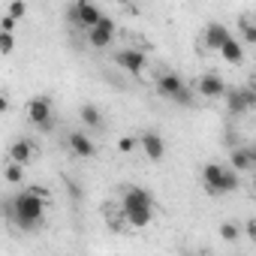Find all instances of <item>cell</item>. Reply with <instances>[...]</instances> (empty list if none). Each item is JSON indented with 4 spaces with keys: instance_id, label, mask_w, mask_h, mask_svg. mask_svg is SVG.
<instances>
[{
    "instance_id": "cell-12",
    "label": "cell",
    "mask_w": 256,
    "mask_h": 256,
    "mask_svg": "<svg viewBox=\"0 0 256 256\" xmlns=\"http://www.w3.org/2000/svg\"><path fill=\"white\" fill-rule=\"evenodd\" d=\"M229 160H232L235 172H250L256 166V151L250 145H235V148H229Z\"/></svg>"
},
{
    "instance_id": "cell-13",
    "label": "cell",
    "mask_w": 256,
    "mask_h": 256,
    "mask_svg": "<svg viewBox=\"0 0 256 256\" xmlns=\"http://www.w3.org/2000/svg\"><path fill=\"white\" fill-rule=\"evenodd\" d=\"M229 36V28L226 24H220V22H211L205 30H202V46L208 48V52H217L220 46H223V40Z\"/></svg>"
},
{
    "instance_id": "cell-27",
    "label": "cell",
    "mask_w": 256,
    "mask_h": 256,
    "mask_svg": "<svg viewBox=\"0 0 256 256\" xmlns=\"http://www.w3.org/2000/svg\"><path fill=\"white\" fill-rule=\"evenodd\" d=\"M0 30H12V34H16V18H12V16L0 18Z\"/></svg>"
},
{
    "instance_id": "cell-10",
    "label": "cell",
    "mask_w": 256,
    "mask_h": 256,
    "mask_svg": "<svg viewBox=\"0 0 256 256\" xmlns=\"http://www.w3.org/2000/svg\"><path fill=\"white\" fill-rule=\"evenodd\" d=\"M136 145H139V148H142V154H145L148 160H154V163H160V160L166 157V142H163V136H160V133H154V130L142 133Z\"/></svg>"
},
{
    "instance_id": "cell-14",
    "label": "cell",
    "mask_w": 256,
    "mask_h": 256,
    "mask_svg": "<svg viewBox=\"0 0 256 256\" xmlns=\"http://www.w3.org/2000/svg\"><path fill=\"white\" fill-rule=\"evenodd\" d=\"M184 84V78L178 76V72H160L157 76V82H154V90L160 94V96H166V100H172L175 94H178V88Z\"/></svg>"
},
{
    "instance_id": "cell-26",
    "label": "cell",
    "mask_w": 256,
    "mask_h": 256,
    "mask_svg": "<svg viewBox=\"0 0 256 256\" xmlns=\"http://www.w3.org/2000/svg\"><path fill=\"white\" fill-rule=\"evenodd\" d=\"M244 235H247L250 241H256V220H253V217H250V220L244 223Z\"/></svg>"
},
{
    "instance_id": "cell-22",
    "label": "cell",
    "mask_w": 256,
    "mask_h": 256,
    "mask_svg": "<svg viewBox=\"0 0 256 256\" xmlns=\"http://www.w3.org/2000/svg\"><path fill=\"white\" fill-rule=\"evenodd\" d=\"M238 235H241V229H238L235 223H229V220L220 223V238H223V241H238Z\"/></svg>"
},
{
    "instance_id": "cell-17",
    "label": "cell",
    "mask_w": 256,
    "mask_h": 256,
    "mask_svg": "<svg viewBox=\"0 0 256 256\" xmlns=\"http://www.w3.org/2000/svg\"><path fill=\"white\" fill-rule=\"evenodd\" d=\"M78 118H82V124L88 126V130H100V126H102V114H100L96 106H82Z\"/></svg>"
},
{
    "instance_id": "cell-15",
    "label": "cell",
    "mask_w": 256,
    "mask_h": 256,
    "mask_svg": "<svg viewBox=\"0 0 256 256\" xmlns=\"http://www.w3.org/2000/svg\"><path fill=\"white\" fill-rule=\"evenodd\" d=\"M217 52H220V58H223L226 64H244V42L235 40L232 34L223 40V46H220Z\"/></svg>"
},
{
    "instance_id": "cell-24",
    "label": "cell",
    "mask_w": 256,
    "mask_h": 256,
    "mask_svg": "<svg viewBox=\"0 0 256 256\" xmlns=\"http://www.w3.org/2000/svg\"><path fill=\"white\" fill-rule=\"evenodd\" d=\"M136 142H139L136 136H124V139L118 142V151H120V154H130V151H136Z\"/></svg>"
},
{
    "instance_id": "cell-21",
    "label": "cell",
    "mask_w": 256,
    "mask_h": 256,
    "mask_svg": "<svg viewBox=\"0 0 256 256\" xmlns=\"http://www.w3.org/2000/svg\"><path fill=\"white\" fill-rule=\"evenodd\" d=\"M16 52V34L12 30H0V54Z\"/></svg>"
},
{
    "instance_id": "cell-16",
    "label": "cell",
    "mask_w": 256,
    "mask_h": 256,
    "mask_svg": "<svg viewBox=\"0 0 256 256\" xmlns=\"http://www.w3.org/2000/svg\"><path fill=\"white\" fill-rule=\"evenodd\" d=\"M34 142L30 139H16L12 145H10V160H16V163H22V166H28L30 160H34Z\"/></svg>"
},
{
    "instance_id": "cell-6",
    "label": "cell",
    "mask_w": 256,
    "mask_h": 256,
    "mask_svg": "<svg viewBox=\"0 0 256 256\" xmlns=\"http://www.w3.org/2000/svg\"><path fill=\"white\" fill-rule=\"evenodd\" d=\"M102 18V10L94 4V0H76V4L66 10V22L76 28H90Z\"/></svg>"
},
{
    "instance_id": "cell-18",
    "label": "cell",
    "mask_w": 256,
    "mask_h": 256,
    "mask_svg": "<svg viewBox=\"0 0 256 256\" xmlns=\"http://www.w3.org/2000/svg\"><path fill=\"white\" fill-rule=\"evenodd\" d=\"M172 102H175V106H184V108H193V106H196V90L187 88V84H181L178 94L172 96Z\"/></svg>"
},
{
    "instance_id": "cell-25",
    "label": "cell",
    "mask_w": 256,
    "mask_h": 256,
    "mask_svg": "<svg viewBox=\"0 0 256 256\" xmlns=\"http://www.w3.org/2000/svg\"><path fill=\"white\" fill-rule=\"evenodd\" d=\"M24 12H28V6H24V0H12L10 4V16L18 22V18H24Z\"/></svg>"
},
{
    "instance_id": "cell-11",
    "label": "cell",
    "mask_w": 256,
    "mask_h": 256,
    "mask_svg": "<svg viewBox=\"0 0 256 256\" xmlns=\"http://www.w3.org/2000/svg\"><path fill=\"white\" fill-rule=\"evenodd\" d=\"M199 96H208V100H214V96H223V90H226V82H223V76H217V72H205L199 82H196V88H193Z\"/></svg>"
},
{
    "instance_id": "cell-3",
    "label": "cell",
    "mask_w": 256,
    "mask_h": 256,
    "mask_svg": "<svg viewBox=\"0 0 256 256\" xmlns=\"http://www.w3.org/2000/svg\"><path fill=\"white\" fill-rule=\"evenodd\" d=\"M202 184L211 196H223V193H232L238 187V172L229 166H220V163H208L202 169Z\"/></svg>"
},
{
    "instance_id": "cell-4",
    "label": "cell",
    "mask_w": 256,
    "mask_h": 256,
    "mask_svg": "<svg viewBox=\"0 0 256 256\" xmlns=\"http://www.w3.org/2000/svg\"><path fill=\"white\" fill-rule=\"evenodd\" d=\"M28 120L36 126L40 133H52L54 130V108L48 96H30L28 100Z\"/></svg>"
},
{
    "instance_id": "cell-1",
    "label": "cell",
    "mask_w": 256,
    "mask_h": 256,
    "mask_svg": "<svg viewBox=\"0 0 256 256\" xmlns=\"http://www.w3.org/2000/svg\"><path fill=\"white\" fill-rule=\"evenodd\" d=\"M46 202H48V193L42 187H28L6 205L12 211V223L22 232H36L46 223Z\"/></svg>"
},
{
    "instance_id": "cell-19",
    "label": "cell",
    "mask_w": 256,
    "mask_h": 256,
    "mask_svg": "<svg viewBox=\"0 0 256 256\" xmlns=\"http://www.w3.org/2000/svg\"><path fill=\"white\" fill-rule=\"evenodd\" d=\"M241 42H244V46H253V42H256V24H253L250 16L241 18Z\"/></svg>"
},
{
    "instance_id": "cell-8",
    "label": "cell",
    "mask_w": 256,
    "mask_h": 256,
    "mask_svg": "<svg viewBox=\"0 0 256 256\" xmlns=\"http://www.w3.org/2000/svg\"><path fill=\"white\" fill-rule=\"evenodd\" d=\"M112 64H114L118 70H124V72H130V76H139V72L145 70L148 58H145V52H139V48H120V52H114Z\"/></svg>"
},
{
    "instance_id": "cell-7",
    "label": "cell",
    "mask_w": 256,
    "mask_h": 256,
    "mask_svg": "<svg viewBox=\"0 0 256 256\" xmlns=\"http://www.w3.org/2000/svg\"><path fill=\"white\" fill-rule=\"evenodd\" d=\"M84 36H88V46L90 48H108L114 42V22L108 16H102L96 24L84 28Z\"/></svg>"
},
{
    "instance_id": "cell-28",
    "label": "cell",
    "mask_w": 256,
    "mask_h": 256,
    "mask_svg": "<svg viewBox=\"0 0 256 256\" xmlns=\"http://www.w3.org/2000/svg\"><path fill=\"white\" fill-rule=\"evenodd\" d=\"M10 112V100H6V94H0V114H6Z\"/></svg>"
},
{
    "instance_id": "cell-20",
    "label": "cell",
    "mask_w": 256,
    "mask_h": 256,
    "mask_svg": "<svg viewBox=\"0 0 256 256\" xmlns=\"http://www.w3.org/2000/svg\"><path fill=\"white\" fill-rule=\"evenodd\" d=\"M4 178H6L10 184H22V178H24V166L16 163V160H10L6 169H4Z\"/></svg>"
},
{
    "instance_id": "cell-2",
    "label": "cell",
    "mask_w": 256,
    "mask_h": 256,
    "mask_svg": "<svg viewBox=\"0 0 256 256\" xmlns=\"http://www.w3.org/2000/svg\"><path fill=\"white\" fill-rule=\"evenodd\" d=\"M120 214L126 220V226L133 229H145L154 220V196L145 187H126L120 196Z\"/></svg>"
},
{
    "instance_id": "cell-9",
    "label": "cell",
    "mask_w": 256,
    "mask_h": 256,
    "mask_svg": "<svg viewBox=\"0 0 256 256\" xmlns=\"http://www.w3.org/2000/svg\"><path fill=\"white\" fill-rule=\"evenodd\" d=\"M66 148H70V154H76V157H82V160L96 157V145H94V139H90L84 130L66 133Z\"/></svg>"
},
{
    "instance_id": "cell-23",
    "label": "cell",
    "mask_w": 256,
    "mask_h": 256,
    "mask_svg": "<svg viewBox=\"0 0 256 256\" xmlns=\"http://www.w3.org/2000/svg\"><path fill=\"white\" fill-rule=\"evenodd\" d=\"M64 184H66V193H70V199H72V202H82V196H84V193H82V187H78V181H72V178H66Z\"/></svg>"
},
{
    "instance_id": "cell-5",
    "label": "cell",
    "mask_w": 256,
    "mask_h": 256,
    "mask_svg": "<svg viewBox=\"0 0 256 256\" xmlns=\"http://www.w3.org/2000/svg\"><path fill=\"white\" fill-rule=\"evenodd\" d=\"M223 96H226V112H229L232 118H241V114H247V112L256 106V90H253L250 84H244V88H229V84H226Z\"/></svg>"
}]
</instances>
